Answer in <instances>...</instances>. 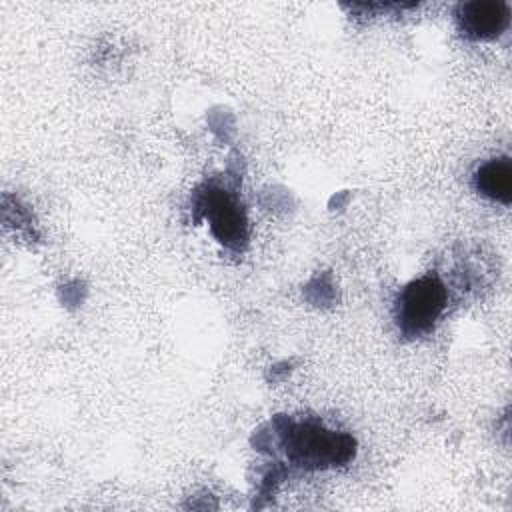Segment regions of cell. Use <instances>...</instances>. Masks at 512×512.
<instances>
[{"label": "cell", "mask_w": 512, "mask_h": 512, "mask_svg": "<svg viewBox=\"0 0 512 512\" xmlns=\"http://www.w3.org/2000/svg\"><path fill=\"white\" fill-rule=\"evenodd\" d=\"M456 22L460 30L472 40L498 38L510 22V8L506 2H464L456 8Z\"/></svg>", "instance_id": "4"}, {"label": "cell", "mask_w": 512, "mask_h": 512, "mask_svg": "<svg viewBox=\"0 0 512 512\" xmlns=\"http://www.w3.org/2000/svg\"><path fill=\"white\" fill-rule=\"evenodd\" d=\"M202 210L208 218L212 234L228 248H240L248 238L246 214L228 190L208 188L202 194Z\"/></svg>", "instance_id": "3"}, {"label": "cell", "mask_w": 512, "mask_h": 512, "mask_svg": "<svg viewBox=\"0 0 512 512\" xmlns=\"http://www.w3.org/2000/svg\"><path fill=\"white\" fill-rule=\"evenodd\" d=\"M474 188L500 204L512 200V164L508 158H492L474 172Z\"/></svg>", "instance_id": "5"}, {"label": "cell", "mask_w": 512, "mask_h": 512, "mask_svg": "<svg viewBox=\"0 0 512 512\" xmlns=\"http://www.w3.org/2000/svg\"><path fill=\"white\" fill-rule=\"evenodd\" d=\"M446 288L436 276H422L402 288L396 298V322L404 336L418 338L432 330L446 308Z\"/></svg>", "instance_id": "2"}, {"label": "cell", "mask_w": 512, "mask_h": 512, "mask_svg": "<svg viewBox=\"0 0 512 512\" xmlns=\"http://www.w3.org/2000/svg\"><path fill=\"white\" fill-rule=\"evenodd\" d=\"M282 446L288 460L312 470L340 466L354 456L352 436L310 420L290 422L282 430Z\"/></svg>", "instance_id": "1"}]
</instances>
